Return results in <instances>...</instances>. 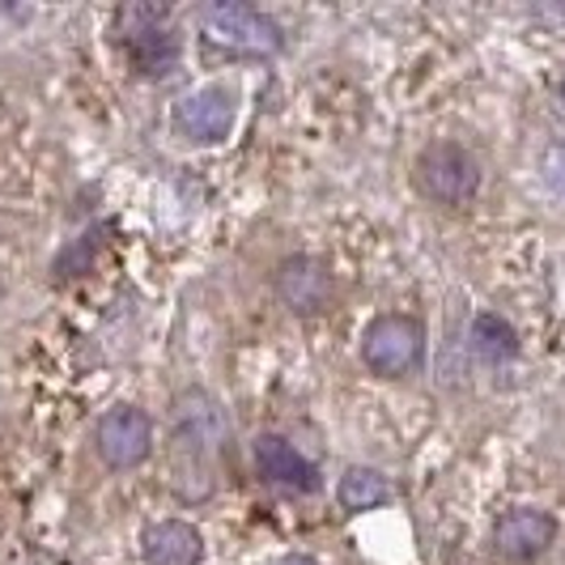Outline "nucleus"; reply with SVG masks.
Instances as JSON below:
<instances>
[{
  "instance_id": "nucleus-1",
  "label": "nucleus",
  "mask_w": 565,
  "mask_h": 565,
  "mask_svg": "<svg viewBox=\"0 0 565 565\" xmlns=\"http://www.w3.org/2000/svg\"><path fill=\"white\" fill-rule=\"evenodd\" d=\"M230 422L226 408L204 387H183L170 399V489L183 502H200L217 489L226 459Z\"/></svg>"
},
{
  "instance_id": "nucleus-2",
  "label": "nucleus",
  "mask_w": 565,
  "mask_h": 565,
  "mask_svg": "<svg viewBox=\"0 0 565 565\" xmlns=\"http://www.w3.org/2000/svg\"><path fill=\"white\" fill-rule=\"evenodd\" d=\"M196 26L204 34V43H213L217 52L238 60H273L285 47L281 22L268 18L264 9L247 4V0L204 4L196 13Z\"/></svg>"
},
{
  "instance_id": "nucleus-3",
  "label": "nucleus",
  "mask_w": 565,
  "mask_h": 565,
  "mask_svg": "<svg viewBox=\"0 0 565 565\" xmlns=\"http://www.w3.org/2000/svg\"><path fill=\"white\" fill-rule=\"evenodd\" d=\"M417 192L438 209H468L481 192V162L468 145L459 141H429L417 153Z\"/></svg>"
},
{
  "instance_id": "nucleus-4",
  "label": "nucleus",
  "mask_w": 565,
  "mask_h": 565,
  "mask_svg": "<svg viewBox=\"0 0 565 565\" xmlns=\"http://www.w3.org/2000/svg\"><path fill=\"white\" fill-rule=\"evenodd\" d=\"M362 362L379 379H408L425 362V328L413 315H379L362 332Z\"/></svg>"
},
{
  "instance_id": "nucleus-5",
  "label": "nucleus",
  "mask_w": 565,
  "mask_h": 565,
  "mask_svg": "<svg viewBox=\"0 0 565 565\" xmlns=\"http://www.w3.org/2000/svg\"><path fill=\"white\" fill-rule=\"evenodd\" d=\"M273 289L281 298V307L298 319H319L332 311L337 302V277L323 259L315 255H289L273 273Z\"/></svg>"
},
{
  "instance_id": "nucleus-6",
  "label": "nucleus",
  "mask_w": 565,
  "mask_h": 565,
  "mask_svg": "<svg viewBox=\"0 0 565 565\" xmlns=\"http://www.w3.org/2000/svg\"><path fill=\"white\" fill-rule=\"evenodd\" d=\"M94 447H98V459L115 468V472H128L149 459L153 451V422L149 413L137 408V404H115L98 417V429H94Z\"/></svg>"
},
{
  "instance_id": "nucleus-7",
  "label": "nucleus",
  "mask_w": 565,
  "mask_h": 565,
  "mask_svg": "<svg viewBox=\"0 0 565 565\" xmlns=\"http://www.w3.org/2000/svg\"><path fill=\"white\" fill-rule=\"evenodd\" d=\"M238 119V94L226 85H204L179 98L174 107V128L179 137H188L192 145H217L234 132Z\"/></svg>"
},
{
  "instance_id": "nucleus-8",
  "label": "nucleus",
  "mask_w": 565,
  "mask_h": 565,
  "mask_svg": "<svg viewBox=\"0 0 565 565\" xmlns=\"http://www.w3.org/2000/svg\"><path fill=\"white\" fill-rule=\"evenodd\" d=\"M553 540H557V519L548 510L514 507L507 514H498V523H493V553L502 562H536L553 548Z\"/></svg>"
},
{
  "instance_id": "nucleus-9",
  "label": "nucleus",
  "mask_w": 565,
  "mask_h": 565,
  "mask_svg": "<svg viewBox=\"0 0 565 565\" xmlns=\"http://www.w3.org/2000/svg\"><path fill=\"white\" fill-rule=\"evenodd\" d=\"M252 455L264 484H277L285 493H319L323 489V472L294 443H285L281 434H259Z\"/></svg>"
},
{
  "instance_id": "nucleus-10",
  "label": "nucleus",
  "mask_w": 565,
  "mask_h": 565,
  "mask_svg": "<svg viewBox=\"0 0 565 565\" xmlns=\"http://www.w3.org/2000/svg\"><path fill=\"white\" fill-rule=\"evenodd\" d=\"M119 43H124V56L132 64V73L145 77V82H162L183 60V39L174 34L170 22L167 26H145L132 30V34H119Z\"/></svg>"
},
{
  "instance_id": "nucleus-11",
  "label": "nucleus",
  "mask_w": 565,
  "mask_h": 565,
  "mask_svg": "<svg viewBox=\"0 0 565 565\" xmlns=\"http://www.w3.org/2000/svg\"><path fill=\"white\" fill-rule=\"evenodd\" d=\"M141 553L149 565H200L204 557V540L192 523L183 519H162L149 523L141 536Z\"/></svg>"
},
{
  "instance_id": "nucleus-12",
  "label": "nucleus",
  "mask_w": 565,
  "mask_h": 565,
  "mask_svg": "<svg viewBox=\"0 0 565 565\" xmlns=\"http://www.w3.org/2000/svg\"><path fill=\"white\" fill-rule=\"evenodd\" d=\"M468 340H472V353H477L481 362H489V366H502V362H514V358H519V332L510 328L502 315H493V311H481L472 319Z\"/></svg>"
},
{
  "instance_id": "nucleus-13",
  "label": "nucleus",
  "mask_w": 565,
  "mask_h": 565,
  "mask_svg": "<svg viewBox=\"0 0 565 565\" xmlns=\"http://www.w3.org/2000/svg\"><path fill=\"white\" fill-rule=\"evenodd\" d=\"M337 498L349 514H366V510H379L392 502V484L374 468H349L337 484Z\"/></svg>"
},
{
  "instance_id": "nucleus-14",
  "label": "nucleus",
  "mask_w": 565,
  "mask_h": 565,
  "mask_svg": "<svg viewBox=\"0 0 565 565\" xmlns=\"http://www.w3.org/2000/svg\"><path fill=\"white\" fill-rule=\"evenodd\" d=\"M170 18V4L162 0H132V4H119L115 9V34H132V30L145 26H167Z\"/></svg>"
},
{
  "instance_id": "nucleus-15",
  "label": "nucleus",
  "mask_w": 565,
  "mask_h": 565,
  "mask_svg": "<svg viewBox=\"0 0 565 565\" xmlns=\"http://www.w3.org/2000/svg\"><path fill=\"white\" fill-rule=\"evenodd\" d=\"M103 247V230H89V234H82L73 247H64L56 259V277L64 281V277H85L89 273V264H94V252Z\"/></svg>"
},
{
  "instance_id": "nucleus-16",
  "label": "nucleus",
  "mask_w": 565,
  "mask_h": 565,
  "mask_svg": "<svg viewBox=\"0 0 565 565\" xmlns=\"http://www.w3.org/2000/svg\"><path fill=\"white\" fill-rule=\"evenodd\" d=\"M540 170H544V183L565 200V141H553L540 158Z\"/></svg>"
},
{
  "instance_id": "nucleus-17",
  "label": "nucleus",
  "mask_w": 565,
  "mask_h": 565,
  "mask_svg": "<svg viewBox=\"0 0 565 565\" xmlns=\"http://www.w3.org/2000/svg\"><path fill=\"white\" fill-rule=\"evenodd\" d=\"M277 565H319V562H315L311 553H289V557H281Z\"/></svg>"
},
{
  "instance_id": "nucleus-18",
  "label": "nucleus",
  "mask_w": 565,
  "mask_h": 565,
  "mask_svg": "<svg viewBox=\"0 0 565 565\" xmlns=\"http://www.w3.org/2000/svg\"><path fill=\"white\" fill-rule=\"evenodd\" d=\"M557 98L565 103V73H562V82H557Z\"/></svg>"
},
{
  "instance_id": "nucleus-19",
  "label": "nucleus",
  "mask_w": 565,
  "mask_h": 565,
  "mask_svg": "<svg viewBox=\"0 0 565 565\" xmlns=\"http://www.w3.org/2000/svg\"><path fill=\"white\" fill-rule=\"evenodd\" d=\"M557 18H562V22H565V9H562V13H557Z\"/></svg>"
}]
</instances>
